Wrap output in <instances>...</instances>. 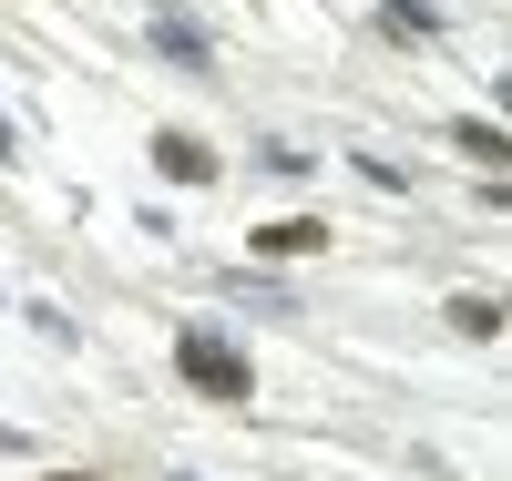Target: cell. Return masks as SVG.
Returning a JSON list of instances; mask_svg holds the SVG:
<instances>
[{"mask_svg": "<svg viewBox=\"0 0 512 481\" xmlns=\"http://www.w3.org/2000/svg\"><path fill=\"white\" fill-rule=\"evenodd\" d=\"M246 246H256V256H318V246H328V226H318V215H277V226H256Z\"/></svg>", "mask_w": 512, "mask_h": 481, "instance_id": "obj_4", "label": "cell"}, {"mask_svg": "<svg viewBox=\"0 0 512 481\" xmlns=\"http://www.w3.org/2000/svg\"><path fill=\"white\" fill-rule=\"evenodd\" d=\"M441 134H451L461 154H472V164H512V134H502V123H482V113H461V123H441Z\"/></svg>", "mask_w": 512, "mask_h": 481, "instance_id": "obj_6", "label": "cell"}, {"mask_svg": "<svg viewBox=\"0 0 512 481\" xmlns=\"http://www.w3.org/2000/svg\"><path fill=\"white\" fill-rule=\"evenodd\" d=\"M154 164L175 174V185H216V154H205L195 134H154Z\"/></svg>", "mask_w": 512, "mask_h": 481, "instance_id": "obj_5", "label": "cell"}, {"mask_svg": "<svg viewBox=\"0 0 512 481\" xmlns=\"http://www.w3.org/2000/svg\"><path fill=\"white\" fill-rule=\"evenodd\" d=\"M0 164H21V134H11V113H0Z\"/></svg>", "mask_w": 512, "mask_h": 481, "instance_id": "obj_9", "label": "cell"}, {"mask_svg": "<svg viewBox=\"0 0 512 481\" xmlns=\"http://www.w3.org/2000/svg\"><path fill=\"white\" fill-rule=\"evenodd\" d=\"M216 287L236 297V308H256V318H297V297L277 277H256V267H216Z\"/></svg>", "mask_w": 512, "mask_h": 481, "instance_id": "obj_3", "label": "cell"}, {"mask_svg": "<svg viewBox=\"0 0 512 481\" xmlns=\"http://www.w3.org/2000/svg\"><path fill=\"white\" fill-rule=\"evenodd\" d=\"M441 318H451L461 338H502V297H482V287H461V297H451Z\"/></svg>", "mask_w": 512, "mask_h": 481, "instance_id": "obj_7", "label": "cell"}, {"mask_svg": "<svg viewBox=\"0 0 512 481\" xmlns=\"http://www.w3.org/2000/svg\"><path fill=\"white\" fill-rule=\"evenodd\" d=\"M52 481H93V471H52Z\"/></svg>", "mask_w": 512, "mask_h": 481, "instance_id": "obj_10", "label": "cell"}, {"mask_svg": "<svg viewBox=\"0 0 512 481\" xmlns=\"http://www.w3.org/2000/svg\"><path fill=\"white\" fill-rule=\"evenodd\" d=\"M175 379H185V389H205V400H226V410H246V400H256V359H246L226 328H175Z\"/></svg>", "mask_w": 512, "mask_h": 481, "instance_id": "obj_1", "label": "cell"}, {"mask_svg": "<svg viewBox=\"0 0 512 481\" xmlns=\"http://www.w3.org/2000/svg\"><path fill=\"white\" fill-rule=\"evenodd\" d=\"M379 31H400V41H441V11H431V0H379Z\"/></svg>", "mask_w": 512, "mask_h": 481, "instance_id": "obj_8", "label": "cell"}, {"mask_svg": "<svg viewBox=\"0 0 512 481\" xmlns=\"http://www.w3.org/2000/svg\"><path fill=\"white\" fill-rule=\"evenodd\" d=\"M144 31H154V52H164V62H185V72H216V41H205V31L175 11V0H154V21H144Z\"/></svg>", "mask_w": 512, "mask_h": 481, "instance_id": "obj_2", "label": "cell"}]
</instances>
